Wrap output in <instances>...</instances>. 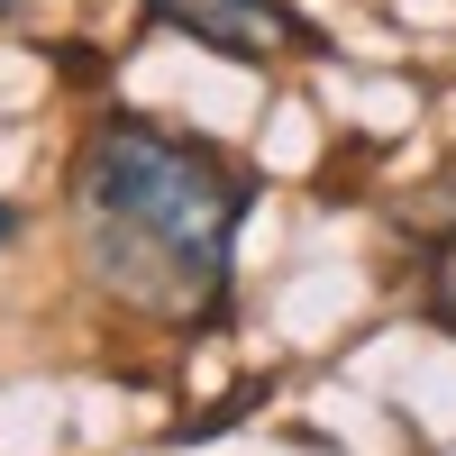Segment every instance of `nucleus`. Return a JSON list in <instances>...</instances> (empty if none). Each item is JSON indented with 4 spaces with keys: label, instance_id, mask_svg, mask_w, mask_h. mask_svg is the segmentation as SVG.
Segmentation results:
<instances>
[{
    "label": "nucleus",
    "instance_id": "nucleus-1",
    "mask_svg": "<svg viewBox=\"0 0 456 456\" xmlns=\"http://www.w3.org/2000/svg\"><path fill=\"white\" fill-rule=\"evenodd\" d=\"M256 174L165 119L110 110L73 146V228L110 301L156 320H219Z\"/></svg>",
    "mask_w": 456,
    "mask_h": 456
},
{
    "label": "nucleus",
    "instance_id": "nucleus-2",
    "mask_svg": "<svg viewBox=\"0 0 456 456\" xmlns=\"http://www.w3.org/2000/svg\"><path fill=\"white\" fill-rule=\"evenodd\" d=\"M165 28H183L192 46L228 64H283V55H320V28L283 10V0H146Z\"/></svg>",
    "mask_w": 456,
    "mask_h": 456
},
{
    "label": "nucleus",
    "instance_id": "nucleus-3",
    "mask_svg": "<svg viewBox=\"0 0 456 456\" xmlns=\"http://www.w3.org/2000/svg\"><path fill=\"white\" fill-rule=\"evenodd\" d=\"M10 228H19V210H10V201H0V247H10Z\"/></svg>",
    "mask_w": 456,
    "mask_h": 456
},
{
    "label": "nucleus",
    "instance_id": "nucleus-4",
    "mask_svg": "<svg viewBox=\"0 0 456 456\" xmlns=\"http://www.w3.org/2000/svg\"><path fill=\"white\" fill-rule=\"evenodd\" d=\"M0 19H10V0H0Z\"/></svg>",
    "mask_w": 456,
    "mask_h": 456
}]
</instances>
